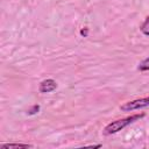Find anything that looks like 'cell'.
<instances>
[{"label": "cell", "mask_w": 149, "mask_h": 149, "mask_svg": "<svg viewBox=\"0 0 149 149\" xmlns=\"http://www.w3.org/2000/svg\"><path fill=\"white\" fill-rule=\"evenodd\" d=\"M146 114L144 113H140V114H133L130 116H126L122 119H118L115 121L109 122L105 128H104V134L105 135H111V134H115L120 130H122L123 128H126L127 126H129L130 123L142 119Z\"/></svg>", "instance_id": "cell-1"}, {"label": "cell", "mask_w": 149, "mask_h": 149, "mask_svg": "<svg viewBox=\"0 0 149 149\" xmlns=\"http://www.w3.org/2000/svg\"><path fill=\"white\" fill-rule=\"evenodd\" d=\"M137 70H139V71H149V57H147L146 59H143V61L139 64Z\"/></svg>", "instance_id": "cell-6"}, {"label": "cell", "mask_w": 149, "mask_h": 149, "mask_svg": "<svg viewBox=\"0 0 149 149\" xmlns=\"http://www.w3.org/2000/svg\"><path fill=\"white\" fill-rule=\"evenodd\" d=\"M140 30H141V33H142L143 35L149 36V16L146 17V20L143 21V23H142L141 27H140Z\"/></svg>", "instance_id": "cell-5"}, {"label": "cell", "mask_w": 149, "mask_h": 149, "mask_svg": "<svg viewBox=\"0 0 149 149\" xmlns=\"http://www.w3.org/2000/svg\"><path fill=\"white\" fill-rule=\"evenodd\" d=\"M87 34H88V28H83L81 30H80V35L83 36V37H86L87 36Z\"/></svg>", "instance_id": "cell-8"}, {"label": "cell", "mask_w": 149, "mask_h": 149, "mask_svg": "<svg viewBox=\"0 0 149 149\" xmlns=\"http://www.w3.org/2000/svg\"><path fill=\"white\" fill-rule=\"evenodd\" d=\"M149 106V97L146 98H141V99H135L132 101H127L125 102L120 108L123 112H129V111H135V109H141L144 107Z\"/></svg>", "instance_id": "cell-2"}, {"label": "cell", "mask_w": 149, "mask_h": 149, "mask_svg": "<svg viewBox=\"0 0 149 149\" xmlns=\"http://www.w3.org/2000/svg\"><path fill=\"white\" fill-rule=\"evenodd\" d=\"M56 88H57V83L51 78H48V79H44L43 81H41L40 87H38L41 93H50V92L55 91Z\"/></svg>", "instance_id": "cell-3"}, {"label": "cell", "mask_w": 149, "mask_h": 149, "mask_svg": "<svg viewBox=\"0 0 149 149\" xmlns=\"http://www.w3.org/2000/svg\"><path fill=\"white\" fill-rule=\"evenodd\" d=\"M2 149H12V148H33L31 144L28 143H3L1 144Z\"/></svg>", "instance_id": "cell-4"}, {"label": "cell", "mask_w": 149, "mask_h": 149, "mask_svg": "<svg viewBox=\"0 0 149 149\" xmlns=\"http://www.w3.org/2000/svg\"><path fill=\"white\" fill-rule=\"evenodd\" d=\"M38 111H40V106H38V105H34V106L28 111V114L33 115V114H36Z\"/></svg>", "instance_id": "cell-7"}]
</instances>
